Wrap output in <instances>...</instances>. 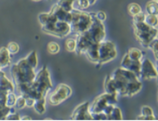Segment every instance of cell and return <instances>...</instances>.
<instances>
[{"label": "cell", "instance_id": "6da1fadb", "mask_svg": "<svg viewBox=\"0 0 158 121\" xmlns=\"http://www.w3.org/2000/svg\"><path fill=\"white\" fill-rule=\"evenodd\" d=\"M11 74L15 85L20 83H31L36 77L35 69L28 63L25 58L12 66Z\"/></svg>", "mask_w": 158, "mask_h": 121}, {"label": "cell", "instance_id": "7a4b0ae2", "mask_svg": "<svg viewBox=\"0 0 158 121\" xmlns=\"http://www.w3.org/2000/svg\"><path fill=\"white\" fill-rule=\"evenodd\" d=\"M136 39L144 47H148L149 44L157 38V29L151 27L145 22H133Z\"/></svg>", "mask_w": 158, "mask_h": 121}, {"label": "cell", "instance_id": "3957f363", "mask_svg": "<svg viewBox=\"0 0 158 121\" xmlns=\"http://www.w3.org/2000/svg\"><path fill=\"white\" fill-rule=\"evenodd\" d=\"M71 13L73 16L72 22L70 23L71 32L79 35L87 31L92 22L90 13H85L82 10L79 9H73Z\"/></svg>", "mask_w": 158, "mask_h": 121}, {"label": "cell", "instance_id": "277c9868", "mask_svg": "<svg viewBox=\"0 0 158 121\" xmlns=\"http://www.w3.org/2000/svg\"><path fill=\"white\" fill-rule=\"evenodd\" d=\"M31 87L39 91L42 95L47 96L49 90L52 88V82L50 79V74L47 66H44L40 71L36 74L34 80L31 83Z\"/></svg>", "mask_w": 158, "mask_h": 121}, {"label": "cell", "instance_id": "5b68a950", "mask_svg": "<svg viewBox=\"0 0 158 121\" xmlns=\"http://www.w3.org/2000/svg\"><path fill=\"white\" fill-rule=\"evenodd\" d=\"M92 18L91 24L89 26V30L85 31L86 34L89 36L93 44H98L100 42L105 40L106 38V30L105 25L103 22L99 21L97 17L96 14L90 13Z\"/></svg>", "mask_w": 158, "mask_h": 121}, {"label": "cell", "instance_id": "8992f818", "mask_svg": "<svg viewBox=\"0 0 158 121\" xmlns=\"http://www.w3.org/2000/svg\"><path fill=\"white\" fill-rule=\"evenodd\" d=\"M98 63L102 65L111 62L117 56V50L115 45L111 41H102L98 44Z\"/></svg>", "mask_w": 158, "mask_h": 121}, {"label": "cell", "instance_id": "52a82bcc", "mask_svg": "<svg viewBox=\"0 0 158 121\" xmlns=\"http://www.w3.org/2000/svg\"><path fill=\"white\" fill-rule=\"evenodd\" d=\"M117 95L118 94H109L105 93L95 99L92 106L89 105V111L90 112H100L103 111L105 107L108 104H116Z\"/></svg>", "mask_w": 158, "mask_h": 121}, {"label": "cell", "instance_id": "ba28073f", "mask_svg": "<svg viewBox=\"0 0 158 121\" xmlns=\"http://www.w3.org/2000/svg\"><path fill=\"white\" fill-rule=\"evenodd\" d=\"M72 89L67 85L60 84L48 96V103L51 105H58L72 95Z\"/></svg>", "mask_w": 158, "mask_h": 121}, {"label": "cell", "instance_id": "9c48e42d", "mask_svg": "<svg viewBox=\"0 0 158 121\" xmlns=\"http://www.w3.org/2000/svg\"><path fill=\"white\" fill-rule=\"evenodd\" d=\"M156 77H157V71L155 65L153 64V63L148 58H145L141 60L139 79H156Z\"/></svg>", "mask_w": 158, "mask_h": 121}, {"label": "cell", "instance_id": "30bf717a", "mask_svg": "<svg viewBox=\"0 0 158 121\" xmlns=\"http://www.w3.org/2000/svg\"><path fill=\"white\" fill-rule=\"evenodd\" d=\"M72 119L75 120H93L91 112L89 111V103L86 102L79 105L72 116Z\"/></svg>", "mask_w": 158, "mask_h": 121}, {"label": "cell", "instance_id": "8fae6325", "mask_svg": "<svg viewBox=\"0 0 158 121\" xmlns=\"http://www.w3.org/2000/svg\"><path fill=\"white\" fill-rule=\"evenodd\" d=\"M111 77L114 79L115 87H116V91L118 95H121L122 96H125L126 95V87H127V84L129 81L125 79L124 77L120 73L119 70L116 69L114 73L111 75Z\"/></svg>", "mask_w": 158, "mask_h": 121}, {"label": "cell", "instance_id": "7c38bea8", "mask_svg": "<svg viewBox=\"0 0 158 121\" xmlns=\"http://www.w3.org/2000/svg\"><path fill=\"white\" fill-rule=\"evenodd\" d=\"M77 47H76V53L78 54H82L87 52L88 48L90 46V45L93 44L90 38H89V36L86 34V32L79 34L77 36Z\"/></svg>", "mask_w": 158, "mask_h": 121}, {"label": "cell", "instance_id": "4fadbf2b", "mask_svg": "<svg viewBox=\"0 0 158 121\" xmlns=\"http://www.w3.org/2000/svg\"><path fill=\"white\" fill-rule=\"evenodd\" d=\"M71 33V25L65 21L57 20L54 23V35L55 37L64 38Z\"/></svg>", "mask_w": 158, "mask_h": 121}, {"label": "cell", "instance_id": "5bb4252c", "mask_svg": "<svg viewBox=\"0 0 158 121\" xmlns=\"http://www.w3.org/2000/svg\"><path fill=\"white\" fill-rule=\"evenodd\" d=\"M140 65H141V61H134L131 60L128 54H126L122 61V67L131 71L134 72L139 79V73H140Z\"/></svg>", "mask_w": 158, "mask_h": 121}, {"label": "cell", "instance_id": "9a60e30c", "mask_svg": "<svg viewBox=\"0 0 158 121\" xmlns=\"http://www.w3.org/2000/svg\"><path fill=\"white\" fill-rule=\"evenodd\" d=\"M142 88V83L139 79L130 81L127 84L126 87V95L125 96H133L136 94H138Z\"/></svg>", "mask_w": 158, "mask_h": 121}, {"label": "cell", "instance_id": "2e32d148", "mask_svg": "<svg viewBox=\"0 0 158 121\" xmlns=\"http://www.w3.org/2000/svg\"><path fill=\"white\" fill-rule=\"evenodd\" d=\"M11 64V54L6 47L0 48V69L6 68Z\"/></svg>", "mask_w": 158, "mask_h": 121}, {"label": "cell", "instance_id": "e0dca14e", "mask_svg": "<svg viewBox=\"0 0 158 121\" xmlns=\"http://www.w3.org/2000/svg\"><path fill=\"white\" fill-rule=\"evenodd\" d=\"M88 59L94 63H98V44H91L90 46L88 48L87 52L85 53Z\"/></svg>", "mask_w": 158, "mask_h": 121}, {"label": "cell", "instance_id": "ac0fdd59", "mask_svg": "<svg viewBox=\"0 0 158 121\" xmlns=\"http://www.w3.org/2000/svg\"><path fill=\"white\" fill-rule=\"evenodd\" d=\"M0 90L5 92V93H6V94L15 92V86H14V84L9 80L6 76L0 78Z\"/></svg>", "mask_w": 158, "mask_h": 121}, {"label": "cell", "instance_id": "d6986e66", "mask_svg": "<svg viewBox=\"0 0 158 121\" xmlns=\"http://www.w3.org/2000/svg\"><path fill=\"white\" fill-rule=\"evenodd\" d=\"M49 13H51L52 14H54L59 21H65V18H66L67 14H68V13H67L66 11H64L61 6H59L57 4H56L52 7Z\"/></svg>", "mask_w": 158, "mask_h": 121}, {"label": "cell", "instance_id": "ffe728a7", "mask_svg": "<svg viewBox=\"0 0 158 121\" xmlns=\"http://www.w3.org/2000/svg\"><path fill=\"white\" fill-rule=\"evenodd\" d=\"M46 103H47L46 96H42L41 98L36 100L33 105V108L36 111V112H38L39 114L45 113V111H46Z\"/></svg>", "mask_w": 158, "mask_h": 121}, {"label": "cell", "instance_id": "44dd1931", "mask_svg": "<svg viewBox=\"0 0 158 121\" xmlns=\"http://www.w3.org/2000/svg\"><path fill=\"white\" fill-rule=\"evenodd\" d=\"M105 90L106 93L109 94H117L116 87L114 84V79L111 77V75H109L106 77V79L105 81Z\"/></svg>", "mask_w": 158, "mask_h": 121}, {"label": "cell", "instance_id": "7402d4cb", "mask_svg": "<svg viewBox=\"0 0 158 121\" xmlns=\"http://www.w3.org/2000/svg\"><path fill=\"white\" fill-rule=\"evenodd\" d=\"M127 54L131 60H134V61H141L143 58V53L139 49L135 48V47L129 49V51L127 52Z\"/></svg>", "mask_w": 158, "mask_h": 121}, {"label": "cell", "instance_id": "603a6c76", "mask_svg": "<svg viewBox=\"0 0 158 121\" xmlns=\"http://www.w3.org/2000/svg\"><path fill=\"white\" fill-rule=\"evenodd\" d=\"M74 1L75 0H59L57 2V5L64 11H66L67 13H70L74 9V6H73Z\"/></svg>", "mask_w": 158, "mask_h": 121}, {"label": "cell", "instance_id": "cb8c5ba5", "mask_svg": "<svg viewBox=\"0 0 158 121\" xmlns=\"http://www.w3.org/2000/svg\"><path fill=\"white\" fill-rule=\"evenodd\" d=\"M146 11H147V14H156V15H157V1H156V0H151L149 2H148V4H147V6H146Z\"/></svg>", "mask_w": 158, "mask_h": 121}, {"label": "cell", "instance_id": "d4e9b609", "mask_svg": "<svg viewBox=\"0 0 158 121\" xmlns=\"http://www.w3.org/2000/svg\"><path fill=\"white\" fill-rule=\"evenodd\" d=\"M25 59H26V61L28 62V63L31 65L33 69H36V68H37L38 63H39V62H38V57H37V52H36L35 50L31 51Z\"/></svg>", "mask_w": 158, "mask_h": 121}, {"label": "cell", "instance_id": "484cf974", "mask_svg": "<svg viewBox=\"0 0 158 121\" xmlns=\"http://www.w3.org/2000/svg\"><path fill=\"white\" fill-rule=\"evenodd\" d=\"M123 119V114L122 111L120 110V108L118 107H114L112 112L110 113L107 120H121Z\"/></svg>", "mask_w": 158, "mask_h": 121}, {"label": "cell", "instance_id": "4316f807", "mask_svg": "<svg viewBox=\"0 0 158 121\" xmlns=\"http://www.w3.org/2000/svg\"><path fill=\"white\" fill-rule=\"evenodd\" d=\"M145 22L148 23V24L153 27V28H156L157 29V24H158V19L157 15L156 14H146V18H145Z\"/></svg>", "mask_w": 158, "mask_h": 121}, {"label": "cell", "instance_id": "83f0119b", "mask_svg": "<svg viewBox=\"0 0 158 121\" xmlns=\"http://www.w3.org/2000/svg\"><path fill=\"white\" fill-rule=\"evenodd\" d=\"M77 47V40L76 38H67L65 40V48L68 52H75Z\"/></svg>", "mask_w": 158, "mask_h": 121}, {"label": "cell", "instance_id": "f1b7e54d", "mask_svg": "<svg viewBox=\"0 0 158 121\" xmlns=\"http://www.w3.org/2000/svg\"><path fill=\"white\" fill-rule=\"evenodd\" d=\"M47 48H48V53L52 54H56L59 53V51H60V46H59L56 42L52 41V42H49L48 44Z\"/></svg>", "mask_w": 158, "mask_h": 121}, {"label": "cell", "instance_id": "f546056e", "mask_svg": "<svg viewBox=\"0 0 158 121\" xmlns=\"http://www.w3.org/2000/svg\"><path fill=\"white\" fill-rule=\"evenodd\" d=\"M128 10H129V13H130L132 16L135 15V14H139V13H140V12H142L141 6H140L139 4H136V3H131V4H130L129 6H128Z\"/></svg>", "mask_w": 158, "mask_h": 121}, {"label": "cell", "instance_id": "4dcf8cb0", "mask_svg": "<svg viewBox=\"0 0 158 121\" xmlns=\"http://www.w3.org/2000/svg\"><path fill=\"white\" fill-rule=\"evenodd\" d=\"M6 48H7V50H8L9 53L11 54H17L19 52L20 46H19V45L17 43H15V42H10L8 45H7Z\"/></svg>", "mask_w": 158, "mask_h": 121}, {"label": "cell", "instance_id": "1f68e13d", "mask_svg": "<svg viewBox=\"0 0 158 121\" xmlns=\"http://www.w3.org/2000/svg\"><path fill=\"white\" fill-rule=\"evenodd\" d=\"M17 96L14 92L7 94V99H6V106L9 107H14L16 103Z\"/></svg>", "mask_w": 158, "mask_h": 121}, {"label": "cell", "instance_id": "d6a6232c", "mask_svg": "<svg viewBox=\"0 0 158 121\" xmlns=\"http://www.w3.org/2000/svg\"><path fill=\"white\" fill-rule=\"evenodd\" d=\"M74 3L77 4V6H78L76 7V9H79V10H85L90 6L89 0H75Z\"/></svg>", "mask_w": 158, "mask_h": 121}, {"label": "cell", "instance_id": "836d02e7", "mask_svg": "<svg viewBox=\"0 0 158 121\" xmlns=\"http://www.w3.org/2000/svg\"><path fill=\"white\" fill-rule=\"evenodd\" d=\"M148 48L152 49V52L154 53L155 58H156V60L157 61V59H158V54H157L158 41H157V38L154 39V40H153L152 42H151V43H150L149 46H148Z\"/></svg>", "mask_w": 158, "mask_h": 121}, {"label": "cell", "instance_id": "e575fe53", "mask_svg": "<svg viewBox=\"0 0 158 121\" xmlns=\"http://www.w3.org/2000/svg\"><path fill=\"white\" fill-rule=\"evenodd\" d=\"M92 119L94 120H107V116L103 112H91Z\"/></svg>", "mask_w": 158, "mask_h": 121}, {"label": "cell", "instance_id": "d590c367", "mask_svg": "<svg viewBox=\"0 0 158 121\" xmlns=\"http://www.w3.org/2000/svg\"><path fill=\"white\" fill-rule=\"evenodd\" d=\"M15 108L16 109H23L26 106V99L23 95H19L17 97L16 103H15Z\"/></svg>", "mask_w": 158, "mask_h": 121}, {"label": "cell", "instance_id": "8d00e7d4", "mask_svg": "<svg viewBox=\"0 0 158 121\" xmlns=\"http://www.w3.org/2000/svg\"><path fill=\"white\" fill-rule=\"evenodd\" d=\"M48 18H49V14L48 13H41L39 15V21H40V24H46L48 22Z\"/></svg>", "mask_w": 158, "mask_h": 121}, {"label": "cell", "instance_id": "74e56055", "mask_svg": "<svg viewBox=\"0 0 158 121\" xmlns=\"http://www.w3.org/2000/svg\"><path fill=\"white\" fill-rule=\"evenodd\" d=\"M145 18H146V14H143L142 12H140V13L133 15V22H145Z\"/></svg>", "mask_w": 158, "mask_h": 121}, {"label": "cell", "instance_id": "f35d334b", "mask_svg": "<svg viewBox=\"0 0 158 121\" xmlns=\"http://www.w3.org/2000/svg\"><path fill=\"white\" fill-rule=\"evenodd\" d=\"M141 115H143L144 117L151 116V115H154V111L148 106H144L141 109Z\"/></svg>", "mask_w": 158, "mask_h": 121}, {"label": "cell", "instance_id": "ab89813d", "mask_svg": "<svg viewBox=\"0 0 158 121\" xmlns=\"http://www.w3.org/2000/svg\"><path fill=\"white\" fill-rule=\"evenodd\" d=\"M96 17L101 22H105L106 20V14L104 11H99L96 14Z\"/></svg>", "mask_w": 158, "mask_h": 121}, {"label": "cell", "instance_id": "60d3db41", "mask_svg": "<svg viewBox=\"0 0 158 121\" xmlns=\"http://www.w3.org/2000/svg\"><path fill=\"white\" fill-rule=\"evenodd\" d=\"M6 119H15V120H19L21 119V117L18 113H9L6 116Z\"/></svg>", "mask_w": 158, "mask_h": 121}, {"label": "cell", "instance_id": "b9f144b4", "mask_svg": "<svg viewBox=\"0 0 158 121\" xmlns=\"http://www.w3.org/2000/svg\"><path fill=\"white\" fill-rule=\"evenodd\" d=\"M26 106L27 107H33L34 103H35V100L33 98L31 97H26Z\"/></svg>", "mask_w": 158, "mask_h": 121}, {"label": "cell", "instance_id": "7bdbcfd3", "mask_svg": "<svg viewBox=\"0 0 158 121\" xmlns=\"http://www.w3.org/2000/svg\"><path fill=\"white\" fill-rule=\"evenodd\" d=\"M21 119H31V118L29 116H24V117H21Z\"/></svg>", "mask_w": 158, "mask_h": 121}, {"label": "cell", "instance_id": "ee69618b", "mask_svg": "<svg viewBox=\"0 0 158 121\" xmlns=\"http://www.w3.org/2000/svg\"><path fill=\"white\" fill-rule=\"evenodd\" d=\"M89 6H92L97 2V0H89Z\"/></svg>", "mask_w": 158, "mask_h": 121}, {"label": "cell", "instance_id": "f6af8a7d", "mask_svg": "<svg viewBox=\"0 0 158 121\" xmlns=\"http://www.w3.org/2000/svg\"><path fill=\"white\" fill-rule=\"evenodd\" d=\"M4 76H6V73L0 70V78H2V77H4Z\"/></svg>", "mask_w": 158, "mask_h": 121}, {"label": "cell", "instance_id": "bcb514c9", "mask_svg": "<svg viewBox=\"0 0 158 121\" xmlns=\"http://www.w3.org/2000/svg\"><path fill=\"white\" fill-rule=\"evenodd\" d=\"M32 1H40V0H32Z\"/></svg>", "mask_w": 158, "mask_h": 121}, {"label": "cell", "instance_id": "7dc6e473", "mask_svg": "<svg viewBox=\"0 0 158 121\" xmlns=\"http://www.w3.org/2000/svg\"><path fill=\"white\" fill-rule=\"evenodd\" d=\"M156 1H157V0H156Z\"/></svg>", "mask_w": 158, "mask_h": 121}, {"label": "cell", "instance_id": "c3c4849f", "mask_svg": "<svg viewBox=\"0 0 158 121\" xmlns=\"http://www.w3.org/2000/svg\"><path fill=\"white\" fill-rule=\"evenodd\" d=\"M48 1H49V0H48Z\"/></svg>", "mask_w": 158, "mask_h": 121}]
</instances>
